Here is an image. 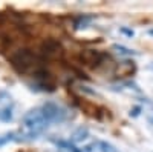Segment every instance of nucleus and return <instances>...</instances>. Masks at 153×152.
<instances>
[{
	"mask_svg": "<svg viewBox=\"0 0 153 152\" xmlns=\"http://www.w3.org/2000/svg\"><path fill=\"white\" fill-rule=\"evenodd\" d=\"M23 124L31 135H38L48 128V120L45 118L42 109H31L23 117Z\"/></svg>",
	"mask_w": 153,
	"mask_h": 152,
	"instance_id": "f257e3e1",
	"label": "nucleus"
},
{
	"mask_svg": "<svg viewBox=\"0 0 153 152\" xmlns=\"http://www.w3.org/2000/svg\"><path fill=\"white\" fill-rule=\"evenodd\" d=\"M42 112H43L45 118L48 120V123H60L65 120V115H66V112L63 111V108H60L54 101L45 103L42 108Z\"/></svg>",
	"mask_w": 153,
	"mask_h": 152,
	"instance_id": "f03ea898",
	"label": "nucleus"
},
{
	"mask_svg": "<svg viewBox=\"0 0 153 152\" xmlns=\"http://www.w3.org/2000/svg\"><path fill=\"white\" fill-rule=\"evenodd\" d=\"M34 60H35V57H34L32 52H29L26 49H20L19 52L12 57V65H14L20 72H25V71H28L29 68L34 66Z\"/></svg>",
	"mask_w": 153,
	"mask_h": 152,
	"instance_id": "7ed1b4c3",
	"label": "nucleus"
},
{
	"mask_svg": "<svg viewBox=\"0 0 153 152\" xmlns=\"http://www.w3.org/2000/svg\"><path fill=\"white\" fill-rule=\"evenodd\" d=\"M83 152H118L117 148L113 145L107 143V142H101V140H97V142H92L91 145H87L84 149H81Z\"/></svg>",
	"mask_w": 153,
	"mask_h": 152,
	"instance_id": "20e7f679",
	"label": "nucleus"
},
{
	"mask_svg": "<svg viewBox=\"0 0 153 152\" xmlns=\"http://www.w3.org/2000/svg\"><path fill=\"white\" fill-rule=\"evenodd\" d=\"M89 137V129L87 128H83V126H80V128H76L72 135H71V142L72 143H80L83 140H86V138Z\"/></svg>",
	"mask_w": 153,
	"mask_h": 152,
	"instance_id": "39448f33",
	"label": "nucleus"
},
{
	"mask_svg": "<svg viewBox=\"0 0 153 152\" xmlns=\"http://www.w3.org/2000/svg\"><path fill=\"white\" fill-rule=\"evenodd\" d=\"M112 48H113L115 51H117L118 54H121V55H133V54H135L132 49L126 48V46H123V45H113Z\"/></svg>",
	"mask_w": 153,
	"mask_h": 152,
	"instance_id": "423d86ee",
	"label": "nucleus"
},
{
	"mask_svg": "<svg viewBox=\"0 0 153 152\" xmlns=\"http://www.w3.org/2000/svg\"><path fill=\"white\" fill-rule=\"evenodd\" d=\"M0 120L2 121H11L12 120V112H11L9 108L0 109Z\"/></svg>",
	"mask_w": 153,
	"mask_h": 152,
	"instance_id": "0eeeda50",
	"label": "nucleus"
},
{
	"mask_svg": "<svg viewBox=\"0 0 153 152\" xmlns=\"http://www.w3.org/2000/svg\"><path fill=\"white\" fill-rule=\"evenodd\" d=\"M60 146H63L66 151H69V152H83V151H80V149H76L71 142H60Z\"/></svg>",
	"mask_w": 153,
	"mask_h": 152,
	"instance_id": "6e6552de",
	"label": "nucleus"
},
{
	"mask_svg": "<svg viewBox=\"0 0 153 152\" xmlns=\"http://www.w3.org/2000/svg\"><path fill=\"white\" fill-rule=\"evenodd\" d=\"M6 143V138H2V137H0V146H3Z\"/></svg>",
	"mask_w": 153,
	"mask_h": 152,
	"instance_id": "1a4fd4ad",
	"label": "nucleus"
},
{
	"mask_svg": "<svg viewBox=\"0 0 153 152\" xmlns=\"http://www.w3.org/2000/svg\"><path fill=\"white\" fill-rule=\"evenodd\" d=\"M138 112H139V108H135L133 109V115H138Z\"/></svg>",
	"mask_w": 153,
	"mask_h": 152,
	"instance_id": "9d476101",
	"label": "nucleus"
},
{
	"mask_svg": "<svg viewBox=\"0 0 153 152\" xmlns=\"http://www.w3.org/2000/svg\"><path fill=\"white\" fill-rule=\"evenodd\" d=\"M126 34H129V35H133V31H127V29H123Z\"/></svg>",
	"mask_w": 153,
	"mask_h": 152,
	"instance_id": "9b49d317",
	"label": "nucleus"
},
{
	"mask_svg": "<svg viewBox=\"0 0 153 152\" xmlns=\"http://www.w3.org/2000/svg\"><path fill=\"white\" fill-rule=\"evenodd\" d=\"M152 68H153V66H152Z\"/></svg>",
	"mask_w": 153,
	"mask_h": 152,
	"instance_id": "f8f14e48",
	"label": "nucleus"
}]
</instances>
